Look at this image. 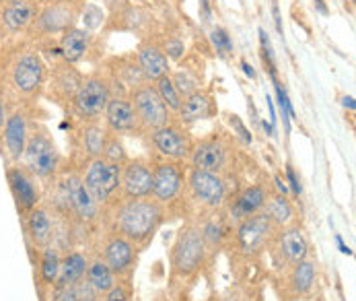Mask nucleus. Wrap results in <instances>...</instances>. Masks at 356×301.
I'll use <instances>...</instances> for the list:
<instances>
[{
  "instance_id": "obj_1",
  "label": "nucleus",
  "mask_w": 356,
  "mask_h": 301,
  "mask_svg": "<svg viewBox=\"0 0 356 301\" xmlns=\"http://www.w3.org/2000/svg\"><path fill=\"white\" fill-rule=\"evenodd\" d=\"M167 210L153 196L149 199H122L107 210L109 229L115 236L130 240L134 246H147L156 229L163 225Z\"/></svg>"
},
{
  "instance_id": "obj_2",
  "label": "nucleus",
  "mask_w": 356,
  "mask_h": 301,
  "mask_svg": "<svg viewBox=\"0 0 356 301\" xmlns=\"http://www.w3.org/2000/svg\"><path fill=\"white\" fill-rule=\"evenodd\" d=\"M208 246L204 242L202 231L198 225L190 223L181 227V231L175 238V244L171 248V272L179 279H190L200 272L206 262Z\"/></svg>"
},
{
  "instance_id": "obj_3",
  "label": "nucleus",
  "mask_w": 356,
  "mask_h": 301,
  "mask_svg": "<svg viewBox=\"0 0 356 301\" xmlns=\"http://www.w3.org/2000/svg\"><path fill=\"white\" fill-rule=\"evenodd\" d=\"M83 184L87 186V190L91 192V196L99 202V206H105L115 199V194H120L122 188V165L111 163L107 159H91L85 176H83Z\"/></svg>"
},
{
  "instance_id": "obj_4",
  "label": "nucleus",
  "mask_w": 356,
  "mask_h": 301,
  "mask_svg": "<svg viewBox=\"0 0 356 301\" xmlns=\"http://www.w3.org/2000/svg\"><path fill=\"white\" fill-rule=\"evenodd\" d=\"M192 199L198 202L200 206L208 210H218L227 204L229 199V184L222 178V173L214 171H204V169H194L190 171L186 180Z\"/></svg>"
},
{
  "instance_id": "obj_5",
  "label": "nucleus",
  "mask_w": 356,
  "mask_h": 301,
  "mask_svg": "<svg viewBox=\"0 0 356 301\" xmlns=\"http://www.w3.org/2000/svg\"><path fill=\"white\" fill-rule=\"evenodd\" d=\"M60 199L64 201L66 208L83 223H93L102 215L99 202L91 196L87 186L83 184V176H68L60 184Z\"/></svg>"
},
{
  "instance_id": "obj_6",
  "label": "nucleus",
  "mask_w": 356,
  "mask_h": 301,
  "mask_svg": "<svg viewBox=\"0 0 356 301\" xmlns=\"http://www.w3.org/2000/svg\"><path fill=\"white\" fill-rule=\"evenodd\" d=\"M186 190V171L177 161H159L153 167V196L163 206L175 202Z\"/></svg>"
},
{
  "instance_id": "obj_7",
  "label": "nucleus",
  "mask_w": 356,
  "mask_h": 301,
  "mask_svg": "<svg viewBox=\"0 0 356 301\" xmlns=\"http://www.w3.org/2000/svg\"><path fill=\"white\" fill-rule=\"evenodd\" d=\"M130 103L134 107V114H136L140 126H145L149 130H156V128L169 124V109L159 98L156 89L151 85L136 87L130 95Z\"/></svg>"
},
{
  "instance_id": "obj_8",
  "label": "nucleus",
  "mask_w": 356,
  "mask_h": 301,
  "mask_svg": "<svg viewBox=\"0 0 356 301\" xmlns=\"http://www.w3.org/2000/svg\"><path fill=\"white\" fill-rule=\"evenodd\" d=\"M109 85L102 77H89L81 83V87L76 89L74 98H72V105L74 111L81 118L87 120H97L105 111V105L109 101Z\"/></svg>"
},
{
  "instance_id": "obj_9",
  "label": "nucleus",
  "mask_w": 356,
  "mask_h": 301,
  "mask_svg": "<svg viewBox=\"0 0 356 301\" xmlns=\"http://www.w3.org/2000/svg\"><path fill=\"white\" fill-rule=\"evenodd\" d=\"M276 225L268 219V215L261 210L257 215H252L248 219H243L241 223H237L235 236H237V244L239 250L248 256H252L255 252H259L276 233Z\"/></svg>"
},
{
  "instance_id": "obj_10",
  "label": "nucleus",
  "mask_w": 356,
  "mask_h": 301,
  "mask_svg": "<svg viewBox=\"0 0 356 301\" xmlns=\"http://www.w3.org/2000/svg\"><path fill=\"white\" fill-rule=\"evenodd\" d=\"M151 143H153L154 150L167 159V161H186L192 155V139L186 130H181L179 126L173 124H165L161 128H156L151 132Z\"/></svg>"
},
{
  "instance_id": "obj_11",
  "label": "nucleus",
  "mask_w": 356,
  "mask_h": 301,
  "mask_svg": "<svg viewBox=\"0 0 356 301\" xmlns=\"http://www.w3.org/2000/svg\"><path fill=\"white\" fill-rule=\"evenodd\" d=\"M122 199H149L153 192V167L143 159H128L122 165Z\"/></svg>"
},
{
  "instance_id": "obj_12",
  "label": "nucleus",
  "mask_w": 356,
  "mask_h": 301,
  "mask_svg": "<svg viewBox=\"0 0 356 301\" xmlns=\"http://www.w3.org/2000/svg\"><path fill=\"white\" fill-rule=\"evenodd\" d=\"M136 252H138V246H134L130 240L111 233L103 244L102 260L115 277H128L134 270Z\"/></svg>"
},
{
  "instance_id": "obj_13",
  "label": "nucleus",
  "mask_w": 356,
  "mask_h": 301,
  "mask_svg": "<svg viewBox=\"0 0 356 301\" xmlns=\"http://www.w3.org/2000/svg\"><path fill=\"white\" fill-rule=\"evenodd\" d=\"M23 157H25V165L29 167V171L38 178H50L60 163V155L54 147V143L42 134L27 141Z\"/></svg>"
},
{
  "instance_id": "obj_14",
  "label": "nucleus",
  "mask_w": 356,
  "mask_h": 301,
  "mask_svg": "<svg viewBox=\"0 0 356 301\" xmlns=\"http://www.w3.org/2000/svg\"><path fill=\"white\" fill-rule=\"evenodd\" d=\"M8 186H10V192H13V196L17 201L19 210L31 213L38 206L40 190H38V184H35L31 171H27L23 167L8 169Z\"/></svg>"
},
{
  "instance_id": "obj_15",
  "label": "nucleus",
  "mask_w": 356,
  "mask_h": 301,
  "mask_svg": "<svg viewBox=\"0 0 356 301\" xmlns=\"http://www.w3.org/2000/svg\"><path fill=\"white\" fill-rule=\"evenodd\" d=\"M103 114H105V120H107V128H109L113 134L134 132V130L140 126L130 100H126V98H122V95L109 98Z\"/></svg>"
},
{
  "instance_id": "obj_16",
  "label": "nucleus",
  "mask_w": 356,
  "mask_h": 301,
  "mask_svg": "<svg viewBox=\"0 0 356 301\" xmlns=\"http://www.w3.org/2000/svg\"><path fill=\"white\" fill-rule=\"evenodd\" d=\"M268 196H270V192H268V188L261 186V184H254V186L241 190V192L235 196V201L231 202V206H229L231 221L237 225V223H241L243 219L261 213L264 206H266Z\"/></svg>"
},
{
  "instance_id": "obj_17",
  "label": "nucleus",
  "mask_w": 356,
  "mask_h": 301,
  "mask_svg": "<svg viewBox=\"0 0 356 301\" xmlns=\"http://www.w3.org/2000/svg\"><path fill=\"white\" fill-rule=\"evenodd\" d=\"M190 163L194 169H204V171H214V173H222L227 167V149L220 141L216 139H208L198 143L192 155H190Z\"/></svg>"
},
{
  "instance_id": "obj_18",
  "label": "nucleus",
  "mask_w": 356,
  "mask_h": 301,
  "mask_svg": "<svg viewBox=\"0 0 356 301\" xmlns=\"http://www.w3.org/2000/svg\"><path fill=\"white\" fill-rule=\"evenodd\" d=\"M42 77H44V64H42L40 56H35V54H25L15 64L13 83L23 93L35 91L40 87V83H42Z\"/></svg>"
},
{
  "instance_id": "obj_19",
  "label": "nucleus",
  "mask_w": 356,
  "mask_h": 301,
  "mask_svg": "<svg viewBox=\"0 0 356 301\" xmlns=\"http://www.w3.org/2000/svg\"><path fill=\"white\" fill-rule=\"evenodd\" d=\"M278 250L284 256V260L289 264H297L301 260H305L307 254H309V242H307L305 233L301 227L297 225H286V227H280V233H278Z\"/></svg>"
},
{
  "instance_id": "obj_20",
  "label": "nucleus",
  "mask_w": 356,
  "mask_h": 301,
  "mask_svg": "<svg viewBox=\"0 0 356 301\" xmlns=\"http://www.w3.org/2000/svg\"><path fill=\"white\" fill-rule=\"evenodd\" d=\"M89 260L83 252H70L64 260H60V272L56 279V289L74 287L85 279Z\"/></svg>"
},
{
  "instance_id": "obj_21",
  "label": "nucleus",
  "mask_w": 356,
  "mask_h": 301,
  "mask_svg": "<svg viewBox=\"0 0 356 301\" xmlns=\"http://www.w3.org/2000/svg\"><path fill=\"white\" fill-rule=\"evenodd\" d=\"M214 111V105H212V98L204 91H194L190 95H186V100L181 101L179 105V122L181 124H194V122H200L210 118Z\"/></svg>"
},
{
  "instance_id": "obj_22",
  "label": "nucleus",
  "mask_w": 356,
  "mask_h": 301,
  "mask_svg": "<svg viewBox=\"0 0 356 301\" xmlns=\"http://www.w3.org/2000/svg\"><path fill=\"white\" fill-rule=\"evenodd\" d=\"M27 233L35 246H42V248L50 246L51 238H54V223L46 208L35 206L31 213H27Z\"/></svg>"
},
{
  "instance_id": "obj_23",
  "label": "nucleus",
  "mask_w": 356,
  "mask_h": 301,
  "mask_svg": "<svg viewBox=\"0 0 356 301\" xmlns=\"http://www.w3.org/2000/svg\"><path fill=\"white\" fill-rule=\"evenodd\" d=\"M138 64L140 72L149 81H159L161 77L169 75V58L154 46H145L138 54Z\"/></svg>"
},
{
  "instance_id": "obj_24",
  "label": "nucleus",
  "mask_w": 356,
  "mask_h": 301,
  "mask_svg": "<svg viewBox=\"0 0 356 301\" xmlns=\"http://www.w3.org/2000/svg\"><path fill=\"white\" fill-rule=\"evenodd\" d=\"M4 141H6V149L13 159H21L25 147H27V124L25 118L21 114H15L8 118L6 128H4Z\"/></svg>"
},
{
  "instance_id": "obj_25",
  "label": "nucleus",
  "mask_w": 356,
  "mask_h": 301,
  "mask_svg": "<svg viewBox=\"0 0 356 301\" xmlns=\"http://www.w3.org/2000/svg\"><path fill=\"white\" fill-rule=\"evenodd\" d=\"M89 31L87 29H79V27H72V29H66L64 38H62V56L68 60V62H79L89 48Z\"/></svg>"
},
{
  "instance_id": "obj_26",
  "label": "nucleus",
  "mask_w": 356,
  "mask_h": 301,
  "mask_svg": "<svg viewBox=\"0 0 356 301\" xmlns=\"http://www.w3.org/2000/svg\"><path fill=\"white\" fill-rule=\"evenodd\" d=\"M85 281L89 283V287L93 291H97L99 295H105L113 285H115V275L109 270V266L103 262L102 258H95L89 262L87 272H85Z\"/></svg>"
},
{
  "instance_id": "obj_27",
  "label": "nucleus",
  "mask_w": 356,
  "mask_h": 301,
  "mask_svg": "<svg viewBox=\"0 0 356 301\" xmlns=\"http://www.w3.org/2000/svg\"><path fill=\"white\" fill-rule=\"evenodd\" d=\"M35 17V6L29 0H13L4 10V25L13 31L27 27Z\"/></svg>"
},
{
  "instance_id": "obj_28",
  "label": "nucleus",
  "mask_w": 356,
  "mask_h": 301,
  "mask_svg": "<svg viewBox=\"0 0 356 301\" xmlns=\"http://www.w3.org/2000/svg\"><path fill=\"white\" fill-rule=\"evenodd\" d=\"M74 13L66 6V4H54L48 6L42 17H40V27L48 33H56V31H64L68 29L70 21H72Z\"/></svg>"
},
{
  "instance_id": "obj_29",
  "label": "nucleus",
  "mask_w": 356,
  "mask_h": 301,
  "mask_svg": "<svg viewBox=\"0 0 356 301\" xmlns=\"http://www.w3.org/2000/svg\"><path fill=\"white\" fill-rule=\"evenodd\" d=\"M264 213L268 215V219L278 229L291 225V221H293V204L286 201V196H282V194H270L268 201H266V206H264Z\"/></svg>"
},
{
  "instance_id": "obj_30",
  "label": "nucleus",
  "mask_w": 356,
  "mask_h": 301,
  "mask_svg": "<svg viewBox=\"0 0 356 301\" xmlns=\"http://www.w3.org/2000/svg\"><path fill=\"white\" fill-rule=\"evenodd\" d=\"M107 130L97 126V124H89L83 132V147H85V153L89 159H99L103 157V150H105V145H107Z\"/></svg>"
},
{
  "instance_id": "obj_31",
  "label": "nucleus",
  "mask_w": 356,
  "mask_h": 301,
  "mask_svg": "<svg viewBox=\"0 0 356 301\" xmlns=\"http://www.w3.org/2000/svg\"><path fill=\"white\" fill-rule=\"evenodd\" d=\"M293 266L295 268H293V275H291V285H293L295 293L303 295V293H307L313 287V283H315V275H317L315 264L305 258V260H301V262H297Z\"/></svg>"
},
{
  "instance_id": "obj_32",
  "label": "nucleus",
  "mask_w": 356,
  "mask_h": 301,
  "mask_svg": "<svg viewBox=\"0 0 356 301\" xmlns=\"http://www.w3.org/2000/svg\"><path fill=\"white\" fill-rule=\"evenodd\" d=\"M58 272H60V254L56 248L48 246L44 250V256H42V279H44V283L56 285Z\"/></svg>"
},
{
  "instance_id": "obj_33",
  "label": "nucleus",
  "mask_w": 356,
  "mask_h": 301,
  "mask_svg": "<svg viewBox=\"0 0 356 301\" xmlns=\"http://www.w3.org/2000/svg\"><path fill=\"white\" fill-rule=\"evenodd\" d=\"M156 93H159V98L163 100V103L167 105V109H171V111H179V105H181V95L177 93V89L173 87V83H171V79L169 77H161L159 81H156Z\"/></svg>"
},
{
  "instance_id": "obj_34",
  "label": "nucleus",
  "mask_w": 356,
  "mask_h": 301,
  "mask_svg": "<svg viewBox=\"0 0 356 301\" xmlns=\"http://www.w3.org/2000/svg\"><path fill=\"white\" fill-rule=\"evenodd\" d=\"M198 227L202 231V238L206 246H208V250L220 246V242L225 240L227 229H225V223L220 219H210V221H206L204 225H198Z\"/></svg>"
},
{
  "instance_id": "obj_35",
  "label": "nucleus",
  "mask_w": 356,
  "mask_h": 301,
  "mask_svg": "<svg viewBox=\"0 0 356 301\" xmlns=\"http://www.w3.org/2000/svg\"><path fill=\"white\" fill-rule=\"evenodd\" d=\"M274 79V89H276V98H278V107H280V114H282V122H284V130L289 132L291 130V120L297 116L295 114V109H293V105H291V100H289V95H286V89L276 81V77H272Z\"/></svg>"
},
{
  "instance_id": "obj_36",
  "label": "nucleus",
  "mask_w": 356,
  "mask_h": 301,
  "mask_svg": "<svg viewBox=\"0 0 356 301\" xmlns=\"http://www.w3.org/2000/svg\"><path fill=\"white\" fill-rule=\"evenodd\" d=\"M171 83H173V87L177 89V93L179 95H190V93H194V91H198V79L196 77H192L188 70H179V72H175L173 75V79H171Z\"/></svg>"
},
{
  "instance_id": "obj_37",
  "label": "nucleus",
  "mask_w": 356,
  "mask_h": 301,
  "mask_svg": "<svg viewBox=\"0 0 356 301\" xmlns=\"http://www.w3.org/2000/svg\"><path fill=\"white\" fill-rule=\"evenodd\" d=\"M103 159L111 161V163H118V165H124L128 161V155L124 150V145L118 141V139H107V145H105V150H103Z\"/></svg>"
},
{
  "instance_id": "obj_38",
  "label": "nucleus",
  "mask_w": 356,
  "mask_h": 301,
  "mask_svg": "<svg viewBox=\"0 0 356 301\" xmlns=\"http://www.w3.org/2000/svg\"><path fill=\"white\" fill-rule=\"evenodd\" d=\"M210 40H212V46L216 48V52H218L220 56H227V54L233 52V40H231V36H229L227 29H222V27L212 29Z\"/></svg>"
},
{
  "instance_id": "obj_39",
  "label": "nucleus",
  "mask_w": 356,
  "mask_h": 301,
  "mask_svg": "<svg viewBox=\"0 0 356 301\" xmlns=\"http://www.w3.org/2000/svg\"><path fill=\"white\" fill-rule=\"evenodd\" d=\"M259 42H261V58L264 62L268 64V70L272 77H276V64H274V52H272V44H270V38L264 29H259Z\"/></svg>"
},
{
  "instance_id": "obj_40",
  "label": "nucleus",
  "mask_w": 356,
  "mask_h": 301,
  "mask_svg": "<svg viewBox=\"0 0 356 301\" xmlns=\"http://www.w3.org/2000/svg\"><path fill=\"white\" fill-rule=\"evenodd\" d=\"M103 301H130V289L124 283H115L107 293Z\"/></svg>"
},
{
  "instance_id": "obj_41",
  "label": "nucleus",
  "mask_w": 356,
  "mask_h": 301,
  "mask_svg": "<svg viewBox=\"0 0 356 301\" xmlns=\"http://www.w3.org/2000/svg\"><path fill=\"white\" fill-rule=\"evenodd\" d=\"M165 52H167V58H173V60H179L186 52V46L181 40H169L167 46H165Z\"/></svg>"
},
{
  "instance_id": "obj_42",
  "label": "nucleus",
  "mask_w": 356,
  "mask_h": 301,
  "mask_svg": "<svg viewBox=\"0 0 356 301\" xmlns=\"http://www.w3.org/2000/svg\"><path fill=\"white\" fill-rule=\"evenodd\" d=\"M229 122H231V126L237 130V134L245 141V143H252L254 139H252V132L243 126V122L239 120V116H229Z\"/></svg>"
},
{
  "instance_id": "obj_43",
  "label": "nucleus",
  "mask_w": 356,
  "mask_h": 301,
  "mask_svg": "<svg viewBox=\"0 0 356 301\" xmlns=\"http://www.w3.org/2000/svg\"><path fill=\"white\" fill-rule=\"evenodd\" d=\"M286 178H289V184H291V188H293L295 196H301L303 188H301V182H299V178H297V173H295L293 165H286Z\"/></svg>"
},
{
  "instance_id": "obj_44",
  "label": "nucleus",
  "mask_w": 356,
  "mask_h": 301,
  "mask_svg": "<svg viewBox=\"0 0 356 301\" xmlns=\"http://www.w3.org/2000/svg\"><path fill=\"white\" fill-rule=\"evenodd\" d=\"M56 301H79L74 287H64V289H56Z\"/></svg>"
},
{
  "instance_id": "obj_45",
  "label": "nucleus",
  "mask_w": 356,
  "mask_h": 301,
  "mask_svg": "<svg viewBox=\"0 0 356 301\" xmlns=\"http://www.w3.org/2000/svg\"><path fill=\"white\" fill-rule=\"evenodd\" d=\"M272 13H274V21H276V29H278V33L282 36V21H280V10H278V4H276V2L272 4Z\"/></svg>"
},
{
  "instance_id": "obj_46",
  "label": "nucleus",
  "mask_w": 356,
  "mask_h": 301,
  "mask_svg": "<svg viewBox=\"0 0 356 301\" xmlns=\"http://www.w3.org/2000/svg\"><path fill=\"white\" fill-rule=\"evenodd\" d=\"M274 182H276V188H278V194H282V196H286L289 194V186L280 180V178H274Z\"/></svg>"
},
{
  "instance_id": "obj_47",
  "label": "nucleus",
  "mask_w": 356,
  "mask_h": 301,
  "mask_svg": "<svg viewBox=\"0 0 356 301\" xmlns=\"http://www.w3.org/2000/svg\"><path fill=\"white\" fill-rule=\"evenodd\" d=\"M241 68H243V72H245V75H248L250 79H255L254 66H252V64H250L248 60H243V62H241Z\"/></svg>"
},
{
  "instance_id": "obj_48",
  "label": "nucleus",
  "mask_w": 356,
  "mask_h": 301,
  "mask_svg": "<svg viewBox=\"0 0 356 301\" xmlns=\"http://www.w3.org/2000/svg\"><path fill=\"white\" fill-rule=\"evenodd\" d=\"M200 6H202L204 21H210V15H212V10H210V4H208V0H200Z\"/></svg>"
},
{
  "instance_id": "obj_49",
  "label": "nucleus",
  "mask_w": 356,
  "mask_h": 301,
  "mask_svg": "<svg viewBox=\"0 0 356 301\" xmlns=\"http://www.w3.org/2000/svg\"><path fill=\"white\" fill-rule=\"evenodd\" d=\"M336 242H338V246H340V250L344 252V254H348V256H353V250H350V248H348V246H346V244L342 242V238H340V236L336 238Z\"/></svg>"
},
{
  "instance_id": "obj_50",
  "label": "nucleus",
  "mask_w": 356,
  "mask_h": 301,
  "mask_svg": "<svg viewBox=\"0 0 356 301\" xmlns=\"http://www.w3.org/2000/svg\"><path fill=\"white\" fill-rule=\"evenodd\" d=\"M342 103H344V107H348V109H355V107H356L355 98H348V95H346V98L342 100Z\"/></svg>"
},
{
  "instance_id": "obj_51",
  "label": "nucleus",
  "mask_w": 356,
  "mask_h": 301,
  "mask_svg": "<svg viewBox=\"0 0 356 301\" xmlns=\"http://www.w3.org/2000/svg\"><path fill=\"white\" fill-rule=\"evenodd\" d=\"M315 4H317V8H319V13H327V6H325V2L323 0H315Z\"/></svg>"
},
{
  "instance_id": "obj_52",
  "label": "nucleus",
  "mask_w": 356,
  "mask_h": 301,
  "mask_svg": "<svg viewBox=\"0 0 356 301\" xmlns=\"http://www.w3.org/2000/svg\"><path fill=\"white\" fill-rule=\"evenodd\" d=\"M4 105H2V100H0V128H2V124H4Z\"/></svg>"
},
{
  "instance_id": "obj_53",
  "label": "nucleus",
  "mask_w": 356,
  "mask_h": 301,
  "mask_svg": "<svg viewBox=\"0 0 356 301\" xmlns=\"http://www.w3.org/2000/svg\"><path fill=\"white\" fill-rule=\"evenodd\" d=\"M222 301H239L237 298H229V300H222Z\"/></svg>"
}]
</instances>
